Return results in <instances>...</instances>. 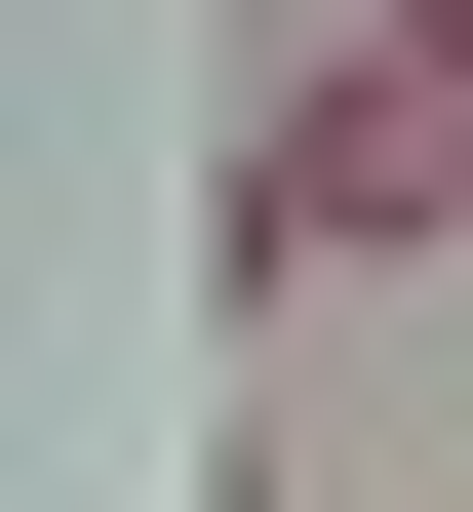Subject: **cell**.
I'll use <instances>...</instances> for the list:
<instances>
[{
	"label": "cell",
	"instance_id": "6da1fadb",
	"mask_svg": "<svg viewBox=\"0 0 473 512\" xmlns=\"http://www.w3.org/2000/svg\"><path fill=\"white\" fill-rule=\"evenodd\" d=\"M316 237H473V79H395V40H355L316 119L237 158V276H316Z\"/></svg>",
	"mask_w": 473,
	"mask_h": 512
},
{
	"label": "cell",
	"instance_id": "7a4b0ae2",
	"mask_svg": "<svg viewBox=\"0 0 473 512\" xmlns=\"http://www.w3.org/2000/svg\"><path fill=\"white\" fill-rule=\"evenodd\" d=\"M395 79H473V0H395Z\"/></svg>",
	"mask_w": 473,
	"mask_h": 512
}]
</instances>
